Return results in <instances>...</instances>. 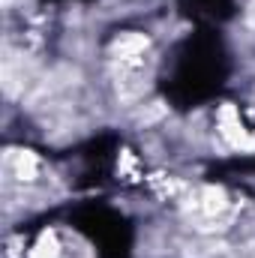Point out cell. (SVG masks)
I'll return each mask as SVG.
<instances>
[{
  "label": "cell",
  "instance_id": "6da1fadb",
  "mask_svg": "<svg viewBox=\"0 0 255 258\" xmlns=\"http://www.w3.org/2000/svg\"><path fill=\"white\" fill-rule=\"evenodd\" d=\"M9 171L15 180L21 183H30L39 171V159L30 153V150H18V153H9Z\"/></svg>",
  "mask_w": 255,
  "mask_h": 258
},
{
  "label": "cell",
  "instance_id": "7a4b0ae2",
  "mask_svg": "<svg viewBox=\"0 0 255 258\" xmlns=\"http://www.w3.org/2000/svg\"><path fill=\"white\" fill-rule=\"evenodd\" d=\"M57 255H60V243H57V237L51 231H45V234H39L36 246L30 249L27 258H57Z\"/></svg>",
  "mask_w": 255,
  "mask_h": 258
},
{
  "label": "cell",
  "instance_id": "3957f363",
  "mask_svg": "<svg viewBox=\"0 0 255 258\" xmlns=\"http://www.w3.org/2000/svg\"><path fill=\"white\" fill-rule=\"evenodd\" d=\"M246 18H249V24H252V27H255V3H252V6H249V15H246Z\"/></svg>",
  "mask_w": 255,
  "mask_h": 258
}]
</instances>
